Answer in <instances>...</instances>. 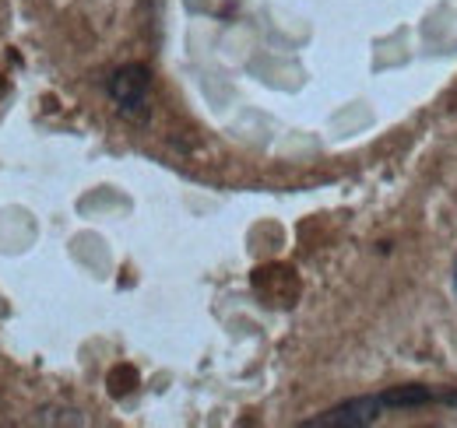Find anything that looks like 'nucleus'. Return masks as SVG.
Here are the masks:
<instances>
[{
	"mask_svg": "<svg viewBox=\"0 0 457 428\" xmlns=\"http://www.w3.org/2000/svg\"><path fill=\"white\" fill-rule=\"evenodd\" d=\"M436 404H447V407H457V390H436Z\"/></svg>",
	"mask_w": 457,
	"mask_h": 428,
	"instance_id": "nucleus-5",
	"label": "nucleus"
},
{
	"mask_svg": "<svg viewBox=\"0 0 457 428\" xmlns=\"http://www.w3.org/2000/svg\"><path fill=\"white\" fill-rule=\"evenodd\" d=\"M106 92H110V99H113L116 109L123 116L141 119L145 116V103H148V92H152V70L145 63H123L120 70H113Z\"/></svg>",
	"mask_w": 457,
	"mask_h": 428,
	"instance_id": "nucleus-1",
	"label": "nucleus"
},
{
	"mask_svg": "<svg viewBox=\"0 0 457 428\" xmlns=\"http://www.w3.org/2000/svg\"><path fill=\"white\" fill-rule=\"evenodd\" d=\"M387 411H411V407H429L436 404V390L429 386H395L387 393H380Z\"/></svg>",
	"mask_w": 457,
	"mask_h": 428,
	"instance_id": "nucleus-3",
	"label": "nucleus"
},
{
	"mask_svg": "<svg viewBox=\"0 0 457 428\" xmlns=\"http://www.w3.org/2000/svg\"><path fill=\"white\" fill-rule=\"evenodd\" d=\"M106 383H110V393H113V397H127V393L137 386V373H134L130 366H116Z\"/></svg>",
	"mask_w": 457,
	"mask_h": 428,
	"instance_id": "nucleus-4",
	"label": "nucleus"
},
{
	"mask_svg": "<svg viewBox=\"0 0 457 428\" xmlns=\"http://www.w3.org/2000/svg\"><path fill=\"white\" fill-rule=\"evenodd\" d=\"M387 411L384 397H359V400H345L338 407L324 411L320 418H310L303 422V428H362V425H373L380 415Z\"/></svg>",
	"mask_w": 457,
	"mask_h": 428,
	"instance_id": "nucleus-2",
	"label": "nucleus"
}]
</instances>
